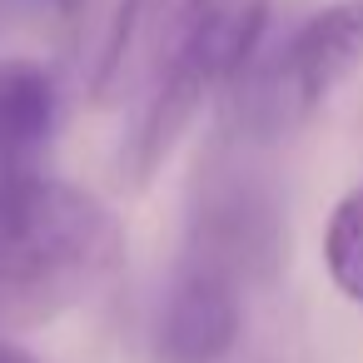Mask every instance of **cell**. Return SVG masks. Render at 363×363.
Here are the masks:
<instances>
[{
    "label": "cell",
    "mask_w": 363,
    "mask_h": 363,
    "mask_svg": "<svg viewBox=\"0 0 363 363\" xmlns=\"http://www.w3.org/2000/svg\"><path fill=\"white\" fill-rule=\"evenodd\" d=\"M125 264L115 209L50 174L0 179V328H40L95 298Z\"/></svg>",
    "instance_id": "1"
},
{
    "label": "cell",
    "mask_w": 363,
    "mask_h": 363,
    "mask_svg": "<svg viewBox=\"0 0 363 363\" xmlns=\"http://www.w3.org/2000/svg\"><path fill=\"white\" fill-rule=\"evenodd\" d=\"M323 269L348 303H363V189H348L323 229Z\"/></svg>",
    "instance_id": "7"
},
{
    "label": "cell",
    "mask_w": 363,
    "mask_h": 363,
    "mask_svg": "<svg viewBox=\"0 0 363 363\" xmlns=\"http://www.w3.org/2000/svg\"><path fill=\"white\" fill-rule=\"evenodd\" d=\"M239 328H244V284L214 264L179 259L160 298L150 363H224L239 343Z\"/></svg>",
    "instance_id": "4"
},
{
    "label": "cell",
    "mask_w": 363,
    "mask_h": 363,
    "mask_svg": "<svg viewBox=\"0 0 363 363\" xmlns=\"http://www.w3.org/2000/svg\"><path fill=\"white\" fill-rule=\"evenodd\" d=\"M60 125V85L40 60H0V169L21 174V164L50 145Z\"/></svg>",
    "instance_id": "6"
},
{
    "label": "cell",
    "mask_w": 363,
    "mask_h": 363,
    "mask_svg": "<svg viewBox=\"0 0 363 363\" xmlns=\"http://www.w3.org/2000/svg\"><path fill=\"white\" fill-rule=\"evenodd\" d=\"M150 0H120V16H115V30L105 40V55H100V70H95V100H110L125 80V60L135 50V35H140V16H145Z\"/></svg>",
    "instance_id": "8"
},
{
    "label": "cell",
    "mask_w": 363,
    "mask_h": 363,
    "mask_svg": "<svg viewBox=\"0 0 363 363\" xmlns=\"http://www.w3.org/2000/svg\"><path fill=\"white\" fill-rule=\"evenodd\" d=\"M284 254V214L274 189L239 160H214L194 189L184 259L214 264L239 284L269 279Z\"/></svg>",
    "instance_id": "3"
},
{
    "label": "cell",
    "mask_w": 363,
    "mask_h": 363,
    "mask_svg": "<svg viewBox=\"0 0 363 363\" xmlns=\"http://www.w3.org/2000/svg\"><path fill=\"white\" fill-rule=\"evenodd\" d=\"M0 363H40L30 348H21V343H11V338H0Z\"/></svg>",
    "instance_id": "9"
},
{
    "label": "cell",
    "mask_w": 363,
    "mask_h": 363,
    "mask_svg": "<svg viewBox=\"0 0 363 363\" xmlns=\"http://www.w3.org/2000/svg\"><path fill=\"white\" fill-rule=\"evenodd\" d=\"M358 65H363V0H328L294 30V40L259 80L239 85L244 90L239 135L244 140L284 135L289 125L328 105L353 80Z\"/></svg>",
    "instance_id": "2"
},
{
    "label": "cell",
    "mask_w": 363,
    "mask_h": 363,
    "mask_svg": "<svg viewBox=\"0 0 363 363\" xmlns=\"http://www.w3.org/2000/svg\"><path fill=\"white\" fill-rule=\"evenodd\" d=\"M55 6H60V11H75V6H80V0H55Z\"/></svg>",
    "instance_id": "10"
},
{
    "label": "cell",
    "mask_w": 363,
    "mask_h": 363,
    "mask_svg": "<svg viewBox=\"0 0 363 363\" xmlns=\"http://www.w3.org/2000/svg\"><path fill=\"white\" fill-rule=\"evenodd\" d=\"M269 26V0H184L174 21L169 75L189 80L204 100L224 85H239L254 65V50Z\"/></svg>",
    "instance_id": "5"
}]
</instances>
